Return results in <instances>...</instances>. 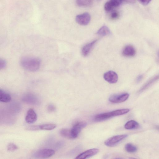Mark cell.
Instances as JSON below:
<instances>
[{"mask_svg": "<svg viewBox=\"0 0 159 159\" xmlns=\"http://www.w3.org/2000/svg\"><path fill=\"white\" fill-rule=\"evenodd\" d=\"M7 65V62L3 59L0 58V70L4 68Z\"/></svg>", "mask_w": 159, "mask_h": 159, "instance_id": "484cf974", "label": "cell"}, {"mask_svg": "<svg viewBox=\"0 0 159 159\" xmlns=\"http://www.w3.org/2000/svg\"><path fill=\"white\" fill-rule=\"evenodd\" d=\"M20 61L22 67L30 71H35L40 66V60L36 57H24L21 58Z\"/></svg>", "mask_w": 159, "mask_h": 159, "instance_id": "6da1fadb", "label": "cell"}, {"mask_svg": "<svg viewBox=\"0 0 159 159\" xmlns=\"http://www.w3.org/2000/svg\"><path fill=\"white\" fill-rule=\"evenodd\" d=\"M55 153L54 150L48 148L38 149L33 153V156L36 158H45L50 157Z\"/></svg>", "mask_w": 159, "mask_h": 159, "instance_id": "7a4b0ae2", "label": "cell"}, {"mask_svg": "<svg viewBox=\"0 0 159 159\" xmlns=\"http://www.w3.org/2000/svg\"><path fill=\"white\" fill-rule=\"evenodd\" d=\"M103 78L111 84L116 83L118 80V76L114 71H109L105 73Z\"/></svg>", "mask_w": 159, "mask_h": 159, "instance_id": "9c48e42d", "label": "cell"}, {"mask_svg": "<svg viewBox=\"0 0 159 159\" xmlns=\"http://www.w3.org/2000/svg\"><path fill=\"white\" fill-rule=\"evenodd\" d=\"M97 34L99 36H104L110 34L111 32L107 26L103 25L98 30Z\"/></svg>", "mask_w": 159, "mask_h": 159, "instance_id": "e0dca14e", "label": "cell"}, {"mask_svg": "<svg viewBox=\"0 0 159 159\" xmlns=\"http://www.w3.org/2000/svg\"><path fill=\"white\" fill-rule=\"evenodd\" d=\"M129 96V94L126 93L115 94L111 95L109 98V100L112 103H120L125 101Z\"/></svg>", "mask_w": 159, "mask_h": 159, "instance_id": "5b68a950", "label": "cell"}, {"mask_svg": "<svg viewBox=\"0 0 159 159\" xmlns=\"http://www.w3.org/2000/svg\"><path fill=\"white\" fill-rule=\"evenodd\" d=\"M117 110L111 112L98 114L94 116V120L97 122L103 121L113 116H118Z\"/></svg>", "mask_w": 159, "mask_h": 159, "instance_id": "3957f363", "label": "cell"}, {"mask_svg": "<svg viewBox=\"0 0 159 159\" xmlns=\"http://www.w3.org/2000/svg\"><path fill=\"white\" fill-rule=\"evenodd\" d=\"M114 4L116 7L119 6L123 3H133L135 2V0H110Z\"/></svg>", "mask_w": 159, "mask_h": 159, "instance_id": "ffe728a7", "label": "cell"}, {"mask_svg": "<svg viewBox=\"0 0 159 159\" xmlns=\"http://www.w3.org/2000/svg\"><path fill=\"white\" fill-rule=\"evenodd\" d=\"M143 75H139L137 78L136 79V81L137 83L140 82L141 80H142L143 78Z\"/></svg>", "mask_w": 159, "mask_h": 159, "instance_id": "4dcf8cb0", "label": "cell"}, {"mask_svg": "<svg viewBox=\"0 0 159 159\" xmlns=\"http://www.w3.org/2000/svg\"><path fill=\"white\" fill-rule=\"evenodd\" d=\"M61 135L65 138L73 139L70 129H61L60 132Z\"/></svg>", "mask_w": 159, "mask_h": 159, "instance_id": "d6986e66", "label": "cell"}, {"mask_svg": "<svg viewBox=\"0 0 159 159\" xmlns=\"http://www.w3.org/2000/svg\"><path fill=\"white\" fill-rule=\"evenodd\" d=\"M110 16L111 19H116L119 17V14L117 11H114L111 13Z\"/></svg>", "mask_w": 159, "mask_h": 159, "instance_id": "83f0119b", "label": "cell"}, {"mask_svg": "<svg viewBox=\"0 0 159 159\" xmlns=\"http://www.w3.org/2000/svg\"><path fill=\"white\" fill-rule=\"evenodd\" d=\"M98 0V1H100L101 0Z\"/></svg>", "mask_w": 159, "mask_h": 159, "instance_id": "1f68e13d", "label": "cell"}, {"mask_svg": "<svg viewBox=\"0 0 159 159\" xmlns=\"http://www.w3.org/2000/svg\"><path fill=\"white\" fill-rule=\"evenodd\" d=\"M99 150L98 148H92L78 155L75 159H85L92 157L99 152Z\"/></svg>", "mask_w": 159, "mask_h": 159, "instance_id": "ba28073f", "label": "cell"}, {"mask_svg": "<svg viewBox=\"0 0 159 159\" xmlns=\"http://www.w3.org/2000/svg\"><path fill=\"white\" fill-rule=\"evenodd\" d=\"M47 109L49 112H53L56 110V108L54 105L51 104L48 105Z\"/></svg>", "mask_w": 159, "mask_h": 159, "instance_id": "4316f807", "label": "cell"}, {"mask_svg": "<svg viewBox=\"0 0 159 159\" xmlns=\"http://www.w3.org/2000/svg\"><path fill=\"white\" fill-rule=\"evenodd\" d=\"M126 151L129 153H134L137 151V148L131 143H127L125 146Z\"/></svg>", "mask_w": 159, "mask_h": 159, "instance_id": "7402d4cb", "label": "cell"}, {"mask_svg": "<svg viewBox=\"0 0 159 159\" xmlns=\"http://www.w3.org/2000/svg\"><path fill=\"white\" fill-rule=\"evenodd\" d=\"M122 53L123 55L125 56L132 57L135 55L136 53V50L133 46L128 45L124 47Z\"/></svg>", "mask_w": 159, "mask_h": 159, "instance_id": "4fadbf2b", "label": "cell"}, {"mask_svg": "<svg viewBox=\"0 0 159 159\" xmlns=\"http://www.w3.org/2000/svg\"><path fill=\"white\" fill-rule=\"evenodd\" d=\"M127 136L128 135L126 134L114 136L106 140L104 143L107 146L112 147L125 139Z\"/></svg>", "mask_w": 159, "mask_h": 159, "instance_id": "277c9868", "label": "cell"}, {"mask_svg": "<svg viewBox=\"0 0 159 159\" xmlns=\"http://www.w3.org/2000/svg\"><path fill=\"white\" fill-rule=\"evenodd\" d=\"M28 130L35 131L40 130L39 125H32L28 126L26 128Z\"/></svg>", "mask_w": 159, "mask_h": 159, "instance_id": "d4e9b609", "label": "cell"}, {"mask_svg": "<svg viewBox=\"0 0 159 159\" xmlns=\"http://www.w3.org/2000/svg\"><path fill=\"white\" fill-rule=\"evenodd\" d=\"M116 7L114 4L110 0L107 2L104 5V8L107 11H109Z\"/></svg>", "mask_w": 159, "mask_h": 159, "instance_id": "603a6c76", "label": "cell"}, {"mask_svg": "<svg viewBox=\"0 0 159 159\" xmlns=\"http://www.w3.org/2000/svg\"><path fill=\"white\" fill-rule=\"evenodd\" d=\"M86 125L87 123L83 121H79L75 124L70 129L73 139L76 138L81 130Z\"/></svg>", "mask_w": 159, "mask_h": 159, "instance_id": "52a82bcc", "label": "cell"}, {"mask_svg": "<svg viewBox=\"0 0 159 159\" xmlns=\"http://www.w3.org/2000/svg\"><path fill=\"white\" fill-rule=\"evenodd\" d=\"M159 79L158 75H156L148 80L139 90L138 93H141L148 89L156 82Z\"/></svg>", "mask_w": 159, "mask_h": 159, "instance_id": "7c38bea8", "label": "cell"}, {"mask_svg": "<svg viewBox=\"0 0 159 159\" xmlns=\"http://www.w3.org/2000/svg\"><path fill=\"white\" fill-rule=\"evenodd\" d=\"M140 3L143 5L148 4L152 0H137Z\"/></svg>", "mask_w": 159, "mask_h": 159, "instance_id": "f1b7e54d", "label": "cell"}, {"mask_svg": "<svg viewBox=\"0 0 159 159\" xmlns=\"http://www.w3.org/2000/svg\"><path fill=\"white\" fill-rule=\"evenodd\" d=\"M7 149L9 151L13 152L17 150L18 147L15 144L11 143L7 145Z\"/></svg>", "mask_w": 159, "mask_h": 159, "instance_id": "cb8c5ba5", "label": "cell"}, {"mask_svg": "<svg viewBox=\"0 0 159 159\" xmlns=\"http://www.w3.org/2000/svg\"><path fill=\"white\" fill-rule=\"evenodd\" d=\"M125 128L127 129H138L139 127V124L134 120H130L126 123Z\"/></svg>", "mask_w": 159, "mask_h": 159, "instance_id": "2e32d148", "label": "cell"}, {"mask_svg": "<svg viewBox=\"0 0 159 159\" xmlns=\"http://www.w3.org/2000/svg\"><path fill=\"white\" fill-rule=\"evenodd\" d=\"M75 21L79 24L82 25H88L91 20V16L87 12L78 15L75 17Z\"/></svg>", "mask_w": 159, "mask_h": 159, "instance_id": "8992f818", "label": "cell"}, {"mask_svg": "<svg viewBox=\"0 0 159 159\" xmlns=\"http://www.w3.org/2000/svg\"><path fill=\"white\" fill-rule=\"evenodd\" d=\"M40 129L41 130H51L55 129L56 125L53 124L48 123L39 125Z\"/></svg>", "mask_w": 159, "mask_h": 159, "instance_id": "44dd1931", "label": "cell"}, {"mask_svg": "<svg viewBox=\"0 0 159 159\" xmlns=\"http://www.w3.org/2000/svg\"><path fill=\"white\" fill-rule=\"evenodd\" d=\"M23 100L26 103L33 105H38L40 101L38 98L32 93H27L23 97Z\"/></svg>", "mask_w": 159, "mask_h": 159, "instance_id": "30bf717a", "label": "cell"}, {"mask_svg": "<svg viewBox=\"0 0 159 159\" xmlns=\"http://www.w3.org/2000/svg\"><path fill=\"white\" fill-rule=\"evenodd\" d=\"M97 41V40L96 39L84 45L82 49V55L85 57L88 56Z\"/></svg>", "mask_w": 159, "mask_h": 159, "instance_id": "5bb4252c", "label": "cell"}, {"mask_svg": "<svg viewBox=\"0 0 159 159\" xmlns=\"http://www.w3.org/2000/svg\"><path fill=\"white\" fill-rule=\"evenodd\" d=\"M76 4L81 7H89L91 5L92 0H75Z\"/></svg>", "mask_w": 159, "mask_h": 159, "instance_id": "ac0fdd59", "label": "cell"}, {"mask_svg": "<svg viewBox=\"0 0 159 159\" xmlns=\"http://www.w3.org/2000/svg\"><path fill=\"white\" fill-rule=\"evenodd\" d=\"M11 97L10 95L3 90L0 89V101L8 102L10 101Z\"/></svg>", "mask_w": 159, "mask_h": 159, "instance_id": "9a60e30c", "label": "cell"}, {"mask_svg": "<svg viewBox=\"0 0 159 159\" xmlns=\"http://www.w3.org/2000/svg\"><path fill=\"white\" fill-rule=\"evenodd\" d=\"M64 143L63 141H59L56 144V147L59 148L62 147L64 145Z\"/></svg>", "mask_w": 159, "mask_h": 159, "instance_id": "f546056e", "label": "cell"}, {"mask_svg": "<svg viewBox=\"0 0 159 159\" xmlns=\"http://www.w3.org/2000/svg\"><path fill=\"white\" fill-rule=\"evenodd\" d=\"M37 119V115L32 108L29 109L26 114L25 120L27 123L32 124L34 123Z\"/></svg>", "mask_w": 159, "mask_h": 159, "instance_id": "8fae6325", "label": "cell"}]
</instances>
